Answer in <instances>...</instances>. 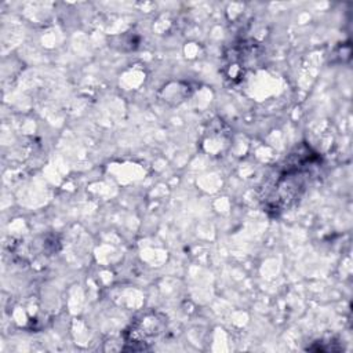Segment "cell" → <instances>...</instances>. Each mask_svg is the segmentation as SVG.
<instances>
[{"label": "cell", "instance_id": "cell-1", "mask_svg": "<svg viewBox=\"0 0 353 353\" xmlns=\"http://www.w3.org/2000/svg\"><path fill=\"white\" fill-rule=\"evenodd\" d=\"M321 156L307 143H299L265 176L261 186V203L270 216L288 211L316 179Z\"/></svg>", "mask_w": 353, "mask_h": 353}, {"label": "cell", "instance_id": "cell-2", "mask_svg": "<svg viewBox=\"0 0 353 353\" xmlns=\"http://www.w3.org/2000/svg\"><path fill=\"white\" fill-rule=\"evenodd\" d=\"M167 316L157 310H146L138 314L123 331L124 346L121 350H146L156 343L167 330Z\"/></svg>", "mask_w": 353, "mask_h": 353}]
</instances>
